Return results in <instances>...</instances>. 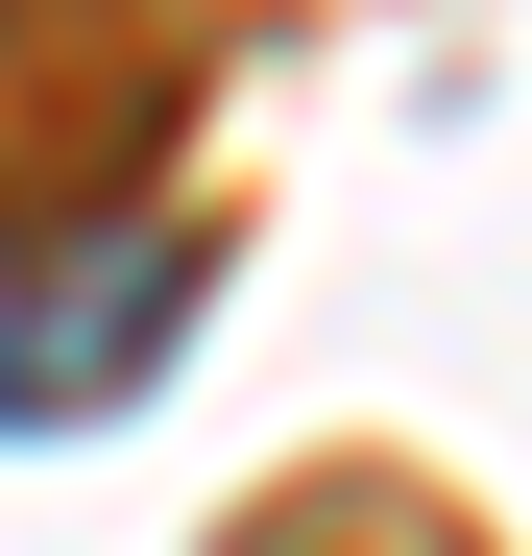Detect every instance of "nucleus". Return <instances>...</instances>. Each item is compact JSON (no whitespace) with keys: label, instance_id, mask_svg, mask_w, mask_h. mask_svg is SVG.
<instances>
[{"label":"nucleus","instance_id":"obj_1","mask_svg":"<svg viewBox=\"0 0 532 556\" xmlns=\"http://www.w3.org/2000/svg\"><path fill=\"white\" fill-rule=\"evenodd\" d=\"M169 315H194V242H145L122 291H49V315H0V435H49V412H122Z\"/></svg>","mask_w":532,"mask_h":556}]
</instances>
